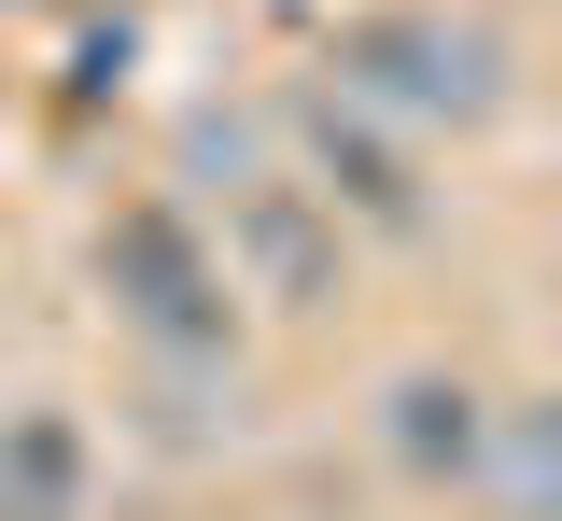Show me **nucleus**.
Returning <instances> with one entry per match:
<instances>
[{
  "label": "nucleus",
  "instance_id": "nucleus-4",
  "mask_svg": "<svg viewBox=\"0 0 562 521\" xmlns=\"http://www.w3.org/2000/svg\"><path fill=\"white\" fill-rule=\"evenodd\" d=\"M479 423H492V395H479V380H450V367L380 380V451H394L408 479H436V494L479 465Z\"/></svg>",
  "mask_w": 562,
  "mask_h": 521
},
{
  "label": "nucleus",
  "instance_id": "nucleus-5",
  "mask_svg": "<svg viewBox=\"0 0 562 521\" xmlns=\"http://www.w3.org/2000/svg\"><path fill=\"white\" fill-rule=\"evenodd\" d=\"M464 479H479V508H492V521H562V395H520V409H492Z\"/></svg>",
  "mask_w": 562,
  "mask_h": 521
},
{
  "label": "nucleus",
  "instance_id": "nucleus-2",
  "mask_svg": "<svg viewBox=\"0 0 562 521\" xmlns=\"http://www.w3.org/2000/svg\"><path fill=\"white\" fill-rule=\"evenodd\" d=\"M99 282L127 297V324L155 353H225V254H198L183 212H127L99 240Z\"/></svg>",
  "mask_w": 562,
  "mask_h": 521
},
{
  "label": "nucleus",
  "instance_id": "nucleus-3",
  "mask_svg": "<svg viewBox=\"0 0 562 521\" xmlns=\"http://www.w3.org/2000/svg\"><path fill=\"white\" fill-rule=\"evenodd\" d=\"M295 142H310V169H324V184H310L324 212L380 225V240H422V225H436V198H422V169H408V128H394V113H366L351 85L295 113Z\"/></svg>",
  "mask_w": 562,
  "mask_h": 521
},
{
  "label": "nucleus",
  "instance_id": "nucleus-1",
  "mask_svg": "<svg viewBox=\"0 0 562 521\" xmlns=\"http://www.w3.org/2000/svg\"><path fill=\"white\" fill-rule=\"evenodd\" d=\"M338 85L394 128H492L520 99V57L492 14H450V0H380L338 29Z\"/></svg>",
  "mask_w": 562,
  "mask_h": 521
},
{
  "label": "nucleus",
  "instance_id": "nucleus-6",
  "mask_svg": "<svg viewBox=\"0 0 562 521\" xmlns=\"http://www.w3.org/2000/svg\"><path fill=\"white\" fill-rule=\"evenodd\" d=\"M85 423L70 409H14L0 423V521H85Z\"/></svg>",
  "mask_w": 562,
  "mask_h": 521
}]
</instances>
